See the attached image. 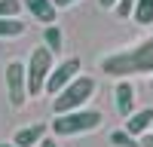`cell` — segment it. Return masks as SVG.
<instances>
[{
  "label": "cell",
  "mask_w": 153,
  "mask_h": 147,
  "mask_svg": "<svg viewBox=\"0 0 153 147\" xmlns=\"http://www.w3.org/2000/svg\"><path fill=\"white\" fill-rule=\"evenodd\" d=\"M101 74H110L117 80H129L138 74H153V37L135 43L129 49L110 52L101 58Z\"/></svg>",
  "instance_id": "6da1fadb"
},
{
  "label": "cell",
  "mask_w": 153,
  "mask_h": 147,
  "mask_svg": "<svg viewBox=\"0 0 153 147\" xmlns=\"http://www.w3.org/2000/svg\"><path fill=\"white\" fill-rule=\"evenodd\" d=\"M104 117L101 110L95 107H80V110H68V114H55L52 122H49V132L55 138H74V135H86V132H95Z\"/></svg>",
  "instance_id": "7a4b0ae2"
},
{
  "label": "cell",
  "mask_w": 153,
  "mask_h": 147,
  "mask_svg": "<svg viewBox=\"0 0 153 147\" xmlns=\"http://www.w3.org/2000/svg\"><path fill=\"white\" fill-rule=\"evenodd\" d=\"M95 89H98L95 77H86V74L74 77L58 95H52V114H68V110H80V107H86V101L95 95Z\"/></svg>",
  "instance_id": "3957f363"
},
{
  "label": "cell",
  "mask_w": 153,
  "mask_h": 147,
  "mask_svg": "<svg viewBox=\"0 0 153 147\" xmlns=\"http://www.w3.org/2000/svg\"><path fill=\"white\" fill-rule=\"evenodd\" d=\"M55 68V55L46 46H34L28 61H25V74H28V95H43L46 92V80Z\"/></svg>",
  "instance_id": "277c9868"
},
{
  "label": "cell",
  "mask_w": 153,
  "mask_h": 147,
  "mask_svg": "<svg viewBox=\"0 0 153 147\" xmlns=\"http://www.w3.org/2000/svg\"><path fill=\"white\" fill-rule=\"evenodd\" d=\"M3 80H6V98H9V104L12 110H22L25 104H28V74H25V65L22 61L12 58L6 71H3Z\"/></svg>",
  "instance_id": "5b68a950"
},
{
  "label": "cell",
  "mask_w": 153,
  "mask_h": 147,
  "mask_svg": "<svg viewBox=\"0 0 153 147\" xmlns=\"http://www.w3.org/2000/svg\"><path fill=\"white\" fill-rule=\"evenodd\" d=\"M74 77H80V58L58 61V65L52 68V74H49V80H46V95H58Z\"/></svg>",
  "instance_id": "8992f818"
},
{
  "label": "cell",
  "mask_w": 153,
  "mask_h": 147,
  "mask_svg": "<svg viewBox=\"0 0 153 147\" xmlns=\"http://www.w3.org/2000/svg\"><path fill=\"white\" fill-rule=\"evenodd\" d=\"M113 104H117V114L126 120L135 114V86L129 80H120L117 89H113Z\"/></svg>",
  "instance_id": "52a82bcc"
},
{
  "label": "cell",
  "mask_w": 153,
  "mask_h": 147,
  "mask_svg": "<svg viewBox=\"0 0 153 147\" xmlns=\"http://www.w3.org/2000/svg\"><path fill=\"white\" fill-rule=\"evenodd\" d=\"M22 6L28 9L40 24H55V19H58V6L52 3V0H22Z\"/></svg>",
  "instance_id": "ba28073f"
},
{
  "label": "cell",
  "mask_w": 153,
  "mask_h": 147,
  "mask_svg": "<svg viewBox=\"0 0 153 147\" xmlns=\"http://www.w3.org/2000/svg\"><path fill=\"white\" fill-rule=\"evenodd\" d=\"M46 132H49V122H31V126H25V129H19L16 135H12V144H19V147H37L46 138Z\"/></svg>",
  "instance_id": "9c48e42d"
},
{
  "label": "cell",
  "mask_w": 153,
  "mask_h": 147,
  "mask_svg": "<svg viewBox=\"0 0 153 147\" xmlns=\"http://www.w3.org/2000/svg\"><path fill=\"white\" fill-rule=\"evenodd\" d=\"M126 132H132L135 138H141L144 132L153 129V107H141V110H135L132 117H126Z\"/></svg>",
  "instance_id": "30bf717a"
},
{
  "label": "cell",
  "mask_w": 153,
  "mask_h": 147,
  "mask_svg": "<svg viewBox=\"0 0 153 147\" xmlns=\"http://www.w3.org/2000/svg\"><path fill=\"white\" fill-rule=\"evenodd\" d=\"M43 46H46L52 55L61 52V46H65V34H61L58 24H46V31H43Z\"/></svg>",
  "instance_id": "8fae6325"
},
{
  "label": "cell",
  "mask_w": 153,
  "mask_h": 147,
  "mask_svg": "<svg viewBox=\"0 0 153 147\" xmlns=\"http://www.w3.org/2000/svg\"><path fill=\"white\" fill-rule=\"evenodd\" d=\"M28 31V24H25L19 16L16 19H0V40H6V37H22Z\"/></svg>",
  "instance_id": "7c38bea8"
},
{
  "label": "cell",
  "mask_w": 153,
  "mask_h": 147,
  "mask_svg": "<svg viewBox=\"0 0 153 147\" xmlns=\"http://www.w3.org/2000/svg\"><path fill=\"white\" fill-rule=\"evenodd\" d=\"M132 19H135L138 24H153V0H138Z\"/></svg>",
  "instance_id": "4fadbf2b"
},
{
  "label": "cell",
  "mask_w": 153,
  "mask_h": 147,
  "mask_svg": "<svg viewBox=\"0 0 153 147\" xmlns=\"http://www.w3.org/2000/svg\"><path fill=\"white\" fill-rule=\"evenodd\" d=\"M110 144H113V147H141V141H138L132 132H126V129L110 132Z\"/></svg>",
  "instance_id": "5bb4252c"
},
{
  "label": "cell",
  "mask_w": 153,
  "mask_h": 147,
  "mask_svg": "<svg viewBox=\"0 0 153 147\" xmlns=\"http://www.w3.org/2000/svg\"><path fill=\"white\" fill-rule=\"evenodd\" d=\"M22 9V0H0V19H16Z\"/></svg>",
  "instance_id": "9a60e30c"
},
{
  "label": "cell",
  "mask_w": 153,
  "mask_h": 147,
  "mask_svg": "<svg viewBox=\"0 0 153 147\" xmlns=\"http://www.w3.org/2000/svg\"><path fill=\"white\" fill-rule=\"evenodd\" d=\"M135 3H138V0H117V6H113V9H117V16H120V19H132Z\"/></svg>",
  "instance_id": "2e32d148"
},
{
  "label": "cell",
  "mask_w": 153,
  "mask_h": 147,
  "mask_svg": "<svg viewBox=\"0 0 153 147\" xmlns=\"http://www.w3.org/2000/svg\"><path fill=\"white\" fill-rule=\"evenodd\" d=\"M138 141H141V147H153V132H144Z\"/></svg>",
  "instance_id": "e0dca14e"
},
{
  "label": "cell",
  "mask_w": 153,
  "mask_h": 147,
  "mask_svg": "<svg viewBox=\"0 0 153 147\" xmlns=\"http://www.w3.org/2000/svg\"><path fill=\"white\" fill-rule=\"evenodd\" d=\"M37 147H61V144H58V138H49V135H46V138L37 144Z\"/></svg>",
  "instance_id": "ac0fdd59"
},
{
  "label": "cell",
  "mask_w": 153,
  "mask_h": 147,
  "mask_svg": "<svg viewBox=\"0 0 153 147\" xmlns=\"http://www.w3.org/2000/svg\"><path fill=\"white\" fill-rule=\"evenodd\" d=\"M52 3H55L58 9H68V6H74V3H76V0H52Z\"/></svg>",
  "instance_id": "d6986e66"
},
{
  "label": "cell",
  "mask_w": 153,
  "mask_h": 147,
  "mask_svg": "<svg viewBox=\"0 0 153 147\" xmlns=\"http://www.w3.org/2000/svg\"><path fill=\"white\" fill-rule=\"evenodd\" d=\"M98 6H101V9H113V6H117V0H98Z\"/></svg>",
  "instance_id": "ffe728a7"
},
{
  "label": "cell",
  "mask_w": 153,
  "mask_h": 147,
  "mask_svg": "<svg viewBox=\"0 0 153 147\" xmlns=\"http://www.w3.org/2000/svg\"><path fill=\"white\" fill-rule=\"evenodd\" d=\"M0 147H19V144H12V141H0Z\"/></svg>",
  "instance_id": "44dd1931"
},
{
  "label": "cell",
  "mask_w": 153,
  "mask_h": 147,
  "mask_svg": "<svg viewBox=\"0 0 153 147\" xmlns=\"http://www.w3.org/2000/svg\"><path fill=\"white\" fill-rule=\"evenodd\" d=\"M150 89H153V74H150Z\"/></svg>",
  "instance_id": "7402d4cb"
},
{
  "label": "cell",
  "mask_w": 153,
  "mask_h": 147,
  "mask_svg": "<svg viewBox=\"0 0 153 147\" xmlns=\"http://www.w3.org/2000/svg\"><path fill=\"white\" fill-rule=\"evenodd\" d=\"M150 132H153V129H150Z\"/></svg>",
  "instance_id": "603a6c76"
}]
</instances>
